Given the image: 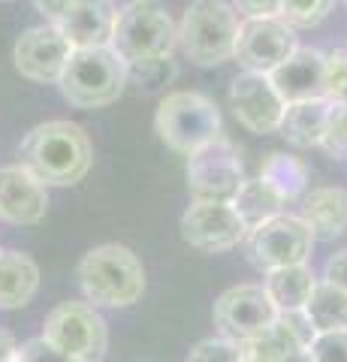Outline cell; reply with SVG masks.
Returning <instances> with one entry per match:
<instances>
[{"instance_id":"1","label":"cell","mask_w":347,"mask_h":362,"mask_svg":"<svg viewBox=\"0 0 347 362\" xmlns=\"http://www.w3.org/2000/svg\"><path fill=\"white\" fill-rule=\"evenodd\" d=\"M18 163L46 187L79 185L94 163L91 136L73 121L37 124L18 145Z\"/></svg>"},{"instance_id":"2","label":"cell","mask_w":347,"mask_h":362,"mask_svg":"<svg viewBox=\"0 0 347 362\" xmlns=\"http://www.w3.org/2000/svg\"><path fill=\"white\" fill-rule=\"evenodd\" d=\"M85 299L100 308H130L145 293V266L124 245H97L76 266Z\"/></svg>"},{"instance_id":"3","label":"cell","mask_w":347,"mask_h":362,"mask_svg":"<svg viewBox=\"0 0 347 362\" xmlns=\"http://www.w3.org/2000/svg\"><path fill=\"white\" fill-rule=\"evenodd\" d=\"M242 18L227 0H194L175 25L178 49L196 66H218L236 54Z\"/></svg>"},{"instance_id":"4","label":"cell","mask_w":347,"mask_h":362,"mask_svg":"<svg viewBox=\"0 0 347 362\" xmlns=\"http://www.w3.org/2000/svg\"><path fill=\"white\" fill-rule=\"evenodd\" d=\"M127 85V64L112 45L73 49L58 78L64 100L76 109H106L124 94Z\"/></svg>"},{"instance_id":"5","label":"cell","mask_w":347,"mask_h":362,"mask_svg":"<svg viewBox=\"0 0 347 362\" xmlns=\"http://www.w3.org/2000/svg\"><path fill=\"white\" fill-rule=\"evenodd\" d=\"M154 130L172 151L190 157L220 136V112L199 90H170L154 112Z\"/></svg>"},{"instance_id":"6","label":"cell","mask_w":347,"mask_h":362,"mask_svg":"<svg viewBox=\"0 0 347 362\" xmlns=\"http://www.w3.org/2000/svg\"><path fill=\"white\" fill-rule=\"evenodd\" d=\"M175 42V21L160 0H130L118 9L109 45L124 64H136L172 54Z\"/></svg>"},{"instance_id":"7","label":"cell","mask_w":347,"mask_h":362,"mask_svg":"<svg viewBox=\"0 0 347 362\" xmlns=\"http://www.w3.org/2000/svg\"><path fill=\"white\" fill-rule=\"evenodd\" d=\"M42 338L79 362H103L109 347L106 320L91 302H61L42 323Z\"/></svg>"},{"instance_id":"8","label":"cell","mask_w":347,"mask_h":362,"mask_svg":"<svg viewBox=\"0 0 347 362\" xmlns=\"http://www.w3.org/2000/svg\"><path fill=\"white\" fill-rule=\"evenodd\" d=\"M245 175L242 154L236 142H230L227 136H218L215 142L203 145L199 151L187 157V190L190 199L199 202H233L239 194Z\"/></svg>"},{"instance_id":"9","label":"cell","mask_w":347,"mask_h":362,"mask_svg":"<svg viewBox=\"0 0 347 362\" xmlns=\"http://www.w3.org/2000/svg\"><path fill=\"white\" fill-rule=\"evenodd\" d=\"M314 242L317 239H314V233L308 230V223L302 221L299 214H290V211H281L278 218L254 226V230L245 235L248 257L260 272L308 263L311 251H314Z\"/></svg>"},{"instance_id":"10","label":"cell","mask_w":347,"mask_h":362,"mask_svg":"<svg viewBox=\"0 0 347 362\" xmlns=\"http://www.w3.org/2000/svg\"><path fill=\"white\" fill-rule=\"evenodd\" d=\"M299 49L296 28H290L281 16L269 18H242L236 37V58L245 70L272 73L278 64L287 61Z\"/></svg>"},{"instance_id":"11","label":"cell","mask_w":347,"mask_h":362,"mask_svg":"<svg viewBox=\"0 0 347 362\" xmlns=\"http://www.w3.org/2000/svg\"><path fill=\"white\" fill-rule=\"evenodd\" d=\"M278 308L269 299L263 284H239L220 293L215 302V326L223 338L236 344H248L266 326H272Z\"/></svg>"},{"instance_id":"12","label":"cell","mask_w":347,"mask_h":362,"mask_svg":"<svg viewBox=\"0 0 347 362\" xmlns=\"http://www.w3.org/2000/svg\"><path fill=\"white\" fill-rule=\"evenodd\" d=\"M182 235L190 247L203 254L233 251L245 242V223L239 221L236 209L230 202H199L190 199V206L182 214Z\"/></svg>"},{"instance_id":"13","label":"cell","mask_w":347,"mask_h":362,"mask_svg":"<svg viewBox=\"0 0 347 362\" xmlns=\"http://www.w3.org/2000/svg\"><path fill=\"white\" fill-rule=\"evenodd\" d=\"M70 42L64 40L58 25L42 21L37 28H28L16 40L13 61L16 70L37 85H58L66 61H70Z\"/></svg>"},{"instance_id":"14","label":"cell","mask_w":347,"mask_h":362,"mask_svg":"<svg viewBox=\"0 0 347 362\" xmlns=\"http://www.w3.org/2000/svg\"><path fill=\"white\" fill-rule=\"evenodd\" d=\"M230 106L242 127L257 136L278 133L284 115V100L278 97L272 78L254 70H242L230 82Z\"/></svg>"},{"instance_id":"15","label":"cell","mask_w":347,"mask_h":362,"mask_svg":"<svg viewBox=\"0 0 347 362\" xmlns=\"http://www.w3.org/2000/svg\"><path fill=\"white\" fill-rule=\"evenodd\" d=\"M49 211V187L25 166H0V218L16 226H33Z\"/></svg>"},{"instance_id":"16","label":"cell","mask_w":347,"mask_h":362,"mask_svg":"<svg viewBox=\"0 0 347 362\" xmlns=\"http://www.w3.org/2000/svg\"><path fill=\"white\" fill-rule=\"evenodd\" d=\"M266 76L272 78V85L278 90V97L284 100V106L302 103V100H320L323 78H327V52L299 45L287 61H281Z\"/></svg>"},{"instance_id":"17","label":"cell","mask_w":347,"mask_h":362,"mask_svg":"<svg viewBox=\"0 0 347 362\" xmlns=\"http://www.w3.org/2000/svg\"><path fill=\"white\" fill-rule=\"evenodd\" d=\"M118 6L115 0H76L58 28L70 49H103L112 42Z\"/></svg>"},{"instance_id":"18","label":"cell","mask_w":347,"mask_h":362,"mask_svg":"<svg viewBox=\"0 0 347 362\" xmlns=\"http://www.w3.org/2000/svg\"><path fill=\"white\" fill-rule=\"evenodd\" d=\"M299 218L308 223L314 239H341L347 233V190L314 187L302 197Z\"/></svg>"},{"instance_id":"19","label":"cell","mask_w":347,"mask_h":362,"mask_svg":"<svg viewBox=\"0 0 347 362\" xmlns=\"http://www.w3.org/2000/svg\"><path fill=\"white\" fill-rule=\"evenodd\" d=\"M327 121H329V100H302V103H290L284 106L281 124L278 133L293 145V148H317L327 133Z\"/></svg>"},{"instance_id":"20","label":"cell","mask_w":347,"mask_h":362,"mask_svg":"<svg viewBox=\"0 0 347 362\" xmlns=\"http://www.w3.org/2000/svg\"><path fill=\"white\" fill-rule=\"evenodd\" d=\"M40 290V266L21 251L0 254V308L13 311L37 296Z\"/></svg>"},{"instance_id":"21","label":"cell","mask_w":347,"mask_h":362,"mask_svg":"<svg viewBox=\"0 0 347 362\" xmlns=\"http://www.w3.org/2000/svg\"><path fill=\"white\" fill-rule=\"evenodd\" d=\"M314 284H317V275L308 263L272 269L263 278V290L269 293V299H272L278 311H302Z\"/></svg>"},{"instance_id":"22","label":"cell","mask_w":347,"mask_h":362,"mask_svg":"<svg viewBox=\"0 0 347 362\" xmlns=\"http://www.w3.org/2000/svg\"><path fill=\"white\" fill-rule=\"evenodd\" d=\"M230 206L236 209L239 221L245 223V230L251 233L254 226H260L266 221L278 218V214L284 211L287 202L281 199V194H278V190L269 185V181H263L260 175H257V178H245L242 181L239 194L233 197Z\"/></svg>"},{"instance_id":"23","label":"cell","mask_w":347,"mask_h":362,"mask_svg":"<svg viewBox=\"0 0 347 362\" xmlns=\"http://www.w3.org/2000/svg\"><path fill=\"white\" fill-rule=\"evenodd\" d=\"M260 178L269 181L278 194H281L284 202L290 199H302L311 187V169L308 163L296 154L287 151H272L260 166Z\"/></svg>"},{"instance_id":"24","label":"cell","mask_w":347,"mask_h":362,"mask_svg":"<svg viewBox=\"0 0 347 362\" xmlns=\"http://www.w3.org/2000/svg\"><path fill=\"white\" fill-rule=\"evenodd\" d=\"M302 311H305V317L317 332L347 329V290L317 278V284L311 290V296H308Z\"/></svg>"},{"instance_id":"25","label":"cell","mask_w":347,"mask_h":362,"mask_svg":"<svg viewBox=\"0 0 347 362\" xmlns=\"http://www.w3.org/2000/svg\"><path fill=\"white\" fill-rule=\"evenodd\" d=\"M175 76H178V64H175L172 54L127 64V82L139 85V88H145V90H158V88H163V85H170Z\"/></svg>"},{"instance_id":"26","label":"cell","mask_w":347,"mask_h":362,"mask_svg":"<svg viewBox=\"0 0 347 362\" xmlns=\"http://www.w3.org/2000/svg\"><path fill=\"white\" fill-rule=\"evenodd\" d=\"M332 6L335 0H281V18L290 28H317Z\"/></svg>"},{"instance_id":"27","label":"cell","mask_w":347,"mask_h":362,"mask_svg":"<svg viewBox=\"0 0 347 362\" xmlns=\"http://www.w3.org/2000/svg\"><path fill=\"white\" fill-rule=\"evenodd\" d=\"M323 97L335 106L347 109V52H327V78H323Z\"/></svg>"},{"instance_id":"28","label":"cell","mask_w":347,"mask_h":362,"mask_svg":"<svg viewBox=\"0 0 347 362\" xmlns=\"http://www.w3.org/2000/svg\"><path fill=\"white\" fill-rule=\"evenodd\" d=\"M242 344L230 341V338H206V341H199L190 347L187 354V362H242Z\"/></svg>"},{"instance_id":"29","label":"cell","mask_w":347,"mask_h":362,"mask_svg":"<svg viewBox=\"0 0 347 362\" xmlns=\"http://www.w3.org/2000/svg\"><path fill=\"white\" fill-rule=\"evenodd\" d=\"M308 354L314 362H347V329L317 332Z\"/></svg>"},{"instance_id":"30","label":"cell","mask_w":347,"mask_h":362,"mask_svg":"<svg viewBox=\"0 0 347 362\" xmlns=\"http://www.w3.org/2000/svg\"><path fill=\"white\" fill-rule=\"evenodd\" d=\"M323 151H329L332 157H347V109L329 103V121H327V133L320 142Z\"/></svg>"},{"instance_id":"31","label":"cell","mask_w":347,"mask_h":362,"mask_svg":"<svg viewBox=\"0 0 347 362\" xmlns=\"http://www.w3.org/2000/svg\"><path fill=\"white\" fill-rule=\"evenodd\" d=\"M13 362H79V359L70 356V354H64V350H58L52 341H46L42 335H37V338H30V341L18 344Z\"/></svg>"},{"instance_id":"32","label":"cell","mask_w":347,"mask_h":362,"mask_svg":"<svg viewBox=\"0 0 347 362\" xmlns=\"http://www.w3.org/2000/svg\"><path fill=\"white\" fill-rule=\"evenodd\" d=\"M230 6L239 13V18H269V16H281V0H233Z\"/></svg>"},{"instance_id":"33","label":"cell","mask_w":347,"mask_h":362,"mask_svg":"<svg viewBox=\"0 0 347 362\" xmlns=\"http://www.w3.org/2000/svg\"><path fill=\"white\" fill-rule=\"evenodd\" d=\"M323 281H329V284L347 290V247L329 254V259L323 263Z\"/></svg>"},{"instance_id":"34","label":"cell","mask_w":347,"mask_h":362,"mask_svg":"<svg viewBox=\"0 0 347 362\" xmlns=\"http://www.w3.org/2000/svg\"><path fill=\"white\" fill-rule=\"evenodd\" d=\"M33 6H37V13L46 18V21H52V25H58V21L70 13V6L76 4V0H30Z\"/></svg>"},{"instance_id":"35","label":"cell","mask_w":347,"mask_h":362,"mask_svg":"<svg viewBox=\"0 0 347 362\" xmlns=\"http://www.w3.org/2000/svg\"><path fill=\"white\" fill-rule=\"evenodd\" d=\"M16 350H18L16 335L9 332V329H0V362H13L16 359Z\"/></svg>"},{"instance_id":"36","label":"cell","mask_w":347,"mask_h":362,"mask_svg":"<svg viewBox=\"0 0 347 362\" xmlns=\"http://www.w3.org/2000/svg\"><path fill=\"white\" fill-rule=\"evenodd\" d=\"M278 362H314V359H311L308 350H293V354H287L284 359H278Z\"/></svg>"},{"instance_id":"37","label":"cell","mask_w":347,"mask_h":362,"mask_svg":"<svg viewBox=\"0 0 347 362\" xmlns=\"http://www.w3.org/2000/svg\"><path fill=\"white\" fill-rule=\"evenodd\" d=\"M242 362H260V359H254V356H248V354H242Z\"/></svg>"},{"instance_id":"38","label":"cell","mask_w":347,"mask_h":362,"mask_svg":"<svg viewBox=\"0 0 347 362\" xmlns=\"http://www.w3.org/2000/svg\"><path fill=\"white\" fill-rule=\"evenodd\" d=\"M344 160H347V157H344Z\"/></svg>"},{"instance_id":"39","label":"cell","mask_w":347,"mask_h":362,"mask_svg":"<svg viewBox=\"0 0 347 362\" xmlns=\"http://www.w3.org/2000/svg\"><path fill=\"white\" fill-rule=\"evenodd\" d=\"M0 254H4V251H0Z\"/></svg>"},{"instance_id":"40","label":"cell","mask_w":347,"mask_h":362,"mask_svg":"<svg viewBox=\"0 0 347 362\" xmlns=\"http://www.w3.org/2000/svg\"><path fill=\"white\" fill-rule=\"evenodd\" d=\"M344 4H347V0H344Z\"/></svg>"},{"instance_id":"41","label":"cell","mask_w":347,"mask_h":362,"mask_svg":"<svg viewBox=\"0 0 347 362\" xmlns=\"http://www.w3.org/2000/svg\"><path fill=\"white\" fill-rule=\"evenodd\" d=\"M344 52H347V49H344Z\"/></svg>"}]
</instances>
